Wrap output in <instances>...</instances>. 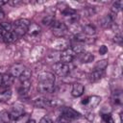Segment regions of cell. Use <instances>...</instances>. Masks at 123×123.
<instances>
[{"mask_svg":"<svg viewBox=\"0 0 123 123\" xmlns=\"http://www.w3.org/2000/svg\"><path fill=\"white\" fill-rule=\"evenodd\" d=\"M30 21L28 19H18L13 22L12 24V32L17 36V37H22L24 36L29 29Z\"/></svg>","mask_w":123,"mask_h":123,"instance_id":"obj_1","label":"cell"},{"mask_svg":"<svg viewBox=\"0 0 123 123\" xmlns=\"http://www.w3.org/2000/svg\"><path fill=\"white\" fill-rule=\"evenodd\" d=\"M51 30L52 33L54 34V36H56L57 37H62L67 31V27L63 22H60L55 20L52 24H51Z\"/></svg>","mask_w":123,"mask_h":123,"instance_id":"obj_2","label":"cell"},{"mask_svg":"<svg viewBox=\"0 0 123 123\" xmlns=\"http://www.w3.org/2000/svg\"><path fill=\"white\" fill-rule=\"evenodd\" d=\"M53 69H54L55 73L60 77H66L70 72L69 65L62 63V62H56L53 65Z\"/></svg>","mask_w":123,"mask_h":123,"instance_id":"obj_3","label":"cell"},{"mask_svg":"<svg viewBox=\"0 0 123 123\" xmlns=\"http://www.w3.org/2000/svg\"><path fill=\"white\" fill-rule=\"evenodd\" d=\"M37 81L38 84H51L55 85L56 78L55 75L51 72H41L37 76Z\"/></svg>","mask_w":123,"mask_h":123,"instance_id":"obj_4","label":"cell"},{"mask_svg":"<svg viewBox=\"0 0 123 123\" xmlns=\"http://www.w3.org/2000/svg\"><path fill=\"white\" fill-rule=\"evenodd\" d=\"M33 103H34V106H35L36 108H40V109H45V108L53 107V106L56 105V103H55L54 100L47 99V98H43V97L35 99Z\"/></svg>","mask_w":123,"mask_h":123,"instance_id":"obj_5","label":"cell"},{"mask_svg":"<svg viewBox=\"0 0 123 123\" xmlns=\"http://www.w3.org/2000/svg\"><path fill=\"white\" fill-rule=\"evenodd\" d=\"M62 115L64 116L65 118L72 120V119H77L81 117V113L78 112L77 111H75L74 109L70 108V107H63L62 109Z\"/></svg>","mask_w":123,"mask_h":123,"instance_id":"obj_6","label":"cell"},{"mask_svg":"<svg viewBox=\"0 0 123 123\" xmlns=\"http://www.w3.org/2000/svg\"><path fill=\"white\" fill-rule=\"evenodd\" d=\"M74 57H75V54L73 53L72 49L67 48L62 52V54L60 56V61H61L60 62L64 63V64H68L73 61Z\"/></svg>","mask_w":123,"mask_h":123,"instance_id":"obj_7","label":"cell"},{"mask_svg":"<svg viewBox=\"0 0 123 123\" xmlns=\"http://www.w3.org/2000/svg\"><path fill=\"white\" fill-rule=\"evenodd\" d=\"M9 114H10V117L12 119L15 120V119L19 118L20 116H22L24 114V109L20 105H15V106H13L12 108V110H11Z\"/></svg>","mask_w":123,"mask_h":123,"instance_id":"obj_8","label":"cell"},{"mask_svg":"<svg viewBox=\"0 0 123 123\" xmlns=\"http://www.w3.org/2000/svg\"><path fill=\"white\" fill-rule=\"evenodd\" d=\"M25 66L22 64V63H15L13 64L11 69H10V74L14 78V77H17L19 78V76L23 73V71L25 70Z\"/></svg>","mask_w":123,"mask_h":123,"instance_id":"obj_9","label":"cell"},{"mask_svg":"<svg viewBox=\"0 0 123 123\" xmlns=\"http://www.w3.org/2000/svg\"><path fill=\"white\" fill-rule=\"evenodd\" d=\"M85 91V86L81 83H74L71 89V94L74 97H80Z\"/></svg>","mask_w":123,"mask_h":123,"instance_id":"obj_10","label":"cell"},{"mask_svg":"<svg viewBox=\"0 0 123 123\" xmlns=\"http://www.w3.org/2000/svg\"><path fill=\"white\" fill-rule=\"evenodd\" d=\"M17 37H18L12 31H11V32H5V31H3V33H2V39L5 42H7V43L14 42L17 39Z\"/></svg>","mask_w":123,"mask_h":123,"instance_id":"obj_11","label":"cell"},{"mask_svg":"<svg viewBox=\"0 0 123 123\" xmlns=\"http://www.w3.org/2000/svg\"><path fill=\"white\" fill-rule=\"evenodd\" d=\"M113 16L111 14H107L105 16H103L100 20V24L103 28H111L113 25Z\"/></svg>","mask_w":123,"mask_h":123,"instance_id":"obj_12","label":"cell"},{"mask_svg":"<svg viewBox=\"0 0 123 123\" xmlns=\"http://www.w3.org/2000/svg\"><path fill=\"white\" fill-rule=\"evenodd\" d=\"M55 89V85L51 84H38L37 90L41 93H51Z\"/></svg>","mask_w":123,"mask_h":123,"instance_id":"obj_13","label":"cell"},{"mask_svg":"<svg viewBox=\"0 0 123 123\" xmlns=\"http://www.w3.org/2000/svg\"><path fill=\"white\" fill-rule=\"evenodd\" d=\"M31 87V81H27V82H23L21 83V86L18 88V93L21 96H26L30 90Z\"/></svg>","mask_w":123,"mask_h":123,"instance_id":"obj_14","label":"cell"},{"mask_svg":"<svg viewBox=\"0 0 123 123\" xmlns=\"http://www.w3.org/2000/svg\"><path fill=\"white\" fill-rule=\"evenodd\" d=\"M100 101H101V97H100V96H97V95L89 96L86 106H87L89 109H94L95 107H97V106L99 105Z\"/></svg>","mask_w":123,"mask_h":123,"instance_id":"obj_15","label":"cell"},{"mask_svg":"<svg viewBox=\"0 0 123 123\" xmlns=\"http://www.w3.org/2000/svg\"><path fill=\"white\" fill-rule=\"evenodd\" d=\"M79 59L82 63H88L94 60V56L90 52H83L82 54H80Z\"/></svg>","mask_w":123,"mask_h":123,"instance_id":"obj_16","label":"cell"},{"mask_svg":"<svg viewBox=\"0 0 123 123\" xmlns=\"http://www.w3.org/2000/svg\"><path fill=\"white\" fill-rule=\"evenodd\" d=\"M111 101L114 105L116 106H120L122 104V93L121 91H114L112 93V96H111Z\"/></svg>","mask_w":123,"mask_h":123,"instance_id":"obj_17","label":"cell"},{"mask_svg":"<svg viewBox=\"0 0 123 123\" xmlns=\"http://www.w3.org/2000/svg\"><path fill=\"white\" fill-rule=\"evenodd\" d=\"M103 74H104V71H97V70H94V71L89 75V80H90V82H92V83L98 82V81L101 80V78L103 77Z\"/></svg>","mask_w":123,"mask_h":123,"instance_id":"obj_18","label":"cell"},{"mask_svg":"<svg viewBox=\"0 0 123 123\" xmlns=\"http://www.w3.org/2000/svg\"><path fill=\"white\" fill-rule=\"evenodd\" d=\"M13 77L11 74H3L2 79V85L5 86H11L13 84Z\"/></svg>","mask_w":123,"mask_h":123,"instance_id":"obj_19","label":"cell"},{"mask_svg":"<svg viewBox=\"0 0 123 123\" xmlns=\"http://www.w3.org/2000/svg\"><path fill=\"white\" fill-rule=\"evenodd\" d=\"M96 32V29L94 26H92L91 24H86L85 26H83V33L85 35H87V36H92L94 35Z\"/></svg>","mask_w":123,"mask_h":123,"instance_id":"obj_20","label":"cell"},{"mask_svg":"<svg viewBox=\"0 0 123 123\" xmlns=\"http://www.w3.org/2000/svg\"><path fill=\"white\" fill-rule=\"evenodd\" d=\"M108 66V61L107 60H101L98 61L94 65V70L97 71H104V69Z\"/></svg>","mask_w":123,"mask_h":123,"instance_id":"obj_21","label":"cell"},{"mask_svg":"<svg viewBox=\"0 0 123 123\" xmlns=\"http://www.w3.org/2000/svg\"><path fill=\"white\" fill-rule=\"evenodd\" d=\"M31 77H32V72H31V70L28 69V68H25V70L23 71V73L19 76V80H20L21 83H23V82L30 81Z\"/></svg>","mask_w":123,"mask_h":123,"instance_id":"obj_22","label":"cell"},{"mask_svg":"<svg viewBox=\"0 0 123 123\" xmlns=\"http://www.w3.org/2000/svg\"><path fill=\"white\" fill-rule=\"evenodd\" d=\"M28 32H29L31 35L36 36V35L39 34V32H40V27H39L37 24H36V23H30Z\"/></svg>","mask_w":123,"mask_h":123,"instance_id":"obj_23","label":"cell"},{"mask_svg":"<svg viewBox=\"0 0 123 123\" xmlns=\"http://www.w3.org/2000/svg\"><path fill=\"white\" fill-rule=\"evenodd\" d=\"M12 97V90L7 89L0 93V102H7Z\"/></svg>","mask_w":123,"mask_h":123,"instance_id":"obj_24","label":"cell"},{"mask_svg":"<svg viewBox=\"0 0 123 123\" xmlns=\"http://www.w3.org/2000/svg\"><path fill=\"white\" fill-rule=\"evenodd\" d=\"M101 120L102 123H114V119L111 113H101Z\"/></svg>","mask_w":123,"mask_h":123,"instance_id":"obj_25","label":"cell"},{"mask_svg":"<svg viewBox=\"0 0 123 123\" xmlns=\"http://www.w3.org/2000/svg\"><path fill=\"white\" fill-rule=\"evenodd\" d=\"M122 5H123V2L122 1H116L112 4L111 6V12L113 14H116L118 12H120L121 8H122Z\"/></svg>","mask_w":123,"mask_h":123,"instance_id":"obj_26","label":"cell"},{"mask_svg":"<svg viewBox=\"0 0 123 123\" xmlns=\"http://www.w3.org/2000/svg\"><path fill=\"white\" fill-rule=\"evenodd\" d=\"M71 49H72V51H73V53H74L75 55H80V54H82L83 52H85V48H84L83 44H81V43L75 44Z\"/></svg>","mask_w":123,"mask_h":123,"instance_id":"obj_27","label":"cell"},{"mask_svg":"<svg viewBox=\"0 0 123 123\" xmlns=\"http://www.w3.org/2000/svg\"><path fill=\"white\" fill-rule=\"evenodd\" d=\"M55 21V18L53 15H45L42 18V24L45 26H51V24Z\"/></svg>","mask_w":123,"mask_h":123,"instance_id":"obj_28","label":"cell"},{"mask_svg":"<svg viewBox=\"0 0 123 123\" xmlns=\"http://www.w3.org/2000/svg\"><path fill=\"white\" fill-rule=\"evenodd\" d=\"M0 28L5 32H11L12 31V24L9 22H2L0 23Z\"/></svg>","mask_w":123,"mask_h":123,"instance_id":"obj_29","label":"cell"},{"mask_svg":"<svg viewBox=\"0 0 123 123\" xmlns=\"http://www.w3.org/2000/svg\"><path fill=\"white\" fill-rule=\"evenodd\" d=\"M10 118V114L7 111H2L0 113V123H8Z\"/></svg>","mask_w":123,"mask_h":123,"instance_id":"obj_30","label":"cell"},{"mask_svg":"<svg viewBox=\"0 0 123 123\" xmlns=\"http://www.w3.org/2000/svg\"><path fill=\"white\" fill-rule=\"evenodd\" d=\"M75 40H77L78 42H85L86 41V37L84 33H81V34H77L75 35Z\"/></svg>","mask_w":123,"mask_h":123,"instance_id":"obj_31","label":"cell"},{"mask_svg":"<svg viewBox=\"0 0 123 123\" xmlns=\"http://www.w3.org/2000/svg\"><path fill=\"white\" fill-rule=\"evenodd\" d=\"M113 40H114V42H116L117 44L121 45V44H122V40H123V38H122V36H121V34H120V33L116 34V35H115V37H113Z\"/></svg>","mask_w":123,"mask_h":123,"instance_id":"obj_32","label":"cell"},{"mask_svg":"<svg viewBox=\"0 0 123 123\" xmlns=\"http://www.w3.org/2000/svg\"><path fill=\"white\" fill-rule=\"evenodd\" d=\"M38 123H53V120L51 119V117H50V116L45 115V116H43V117L39 120V122H38Z\"/></svg>","mask_w":123,"mask_h":123,"instance_id":"obj_33","label":"cell"},{"mask_svg":"<svg viewBox=\"0 0 123 123\" xmlns=\"http://www.w3.org/2000/svg\"><path fill=\"white\" fill-rule=\"evenodd\" d=\"M108 53V47L106 45H101L99 48V54L100 55H105Z\"/></svg>","mask_w":123,"mask_h":123,"instance_id":"obj_34","label":"cell"},{"mask_svg":"<svg viewBox=\"0 0 123 123\" xmlns=\"http://www.w3.org/2000/svg\"><path fill=\"white\" fill-rule=\"evenodd\" d=\"M69 119H67V118H65L64 116H62V115H61V117L56 121V123H69Z\"/></svg>","mask_w":123,"mask_h":123,"instance_id":"obj_35","label":"cell"},{"mask_svg":"<svg viewBox=\"0 0 123 123\" xmlns=\"http://www.w3.org/2000/svg\"><path fill=\"white\" fill-rule=\"evenodd\" d=\"M87 101H88V97H86V98H84V99L81 101V103H82V105L86 106V105H87Z\"/></svg>","mask_w":123,"mask_h":123,"instance_id":"obj_36","label":"cell"},{"mask_svg":"<svg viewBox=\"0 0 123 123\" xmlns=\"http://www.w3.org/2000/svg\"><path fill=\"white\" fill-rule=\"evenodd\" d=\"M4 18V12L2 10H0V20H2Z\"/></svg>","mask_w":123,"mask_h":123,"instance_id":"obj_37","label":"cell"},{"mask_svg":"<svg viewBox=\"0 0 123 123\" xmlns=\"http://www.w3.org/2000/svg\"><path fill=\"white\" fill-rule=\"evenodd\" d=\"M26 123H36V121H35L34 119H29V120H28Z\"/></svg>","mask_w":123,"mask_h":123,"instance_id":"obj_38","label":"cell"},{"mask_svg":"<svg viewBox=\"0 0 123 123\" xmlns=\"http://www.w3.org/2000/svg\"><path fill=\"white\" fill-rule=\"evenodd\" d=\"M2 79H3V75L0 74V86H2Z\"/></svg>","mask_w":123,"mask_h":123,"instance_id":"obj_39","label":"cell"},{"mask_svg":"<svg viewBox=\"0 0 123 123\" xmlns=\"http://www.w3.org/2000/svg\"><path fill=\"white\" fill-rule=\"evenodd\" d=\"M2 33H3V30L0 28V38H2Z\"/></svg>","mask_w":123,"mask_h":123,"instance_id":"obj_40","label":"cell"}]
</instances>
